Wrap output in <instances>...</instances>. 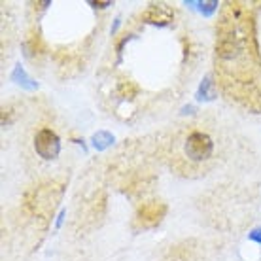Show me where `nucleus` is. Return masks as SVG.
Returning <instances> with one entry per match:
<instances>
[{"label":"nucleus","instance_id":"1a4fd4ad","mask_svg":"<svg viewBox=\"0 0 261 261\" xmlns=\"http://www.w3.org/2000/svg\"><path fill=\"white\" fill-rule=\"evenodd\" d=\"M252 239H254V241H257V242H261V229H255L254 233H252Z\"/></svg>","mask_w":261,"mask_h":261},{"label":"nucleus","instance_id":"0eeeda50","mask_svg":"<svg viewBox=\"0 0 261 261\" xmlns=\"http://www.w3.org/2000/svg\"><path fill=\"white\" fill-rule=\"evenodd\" d=\"M137 93H138V87L135 84H130V82H123V84L119 85V95L123 98L137 97Z\"/></svg>","mask_w":261,"mask_h":261},{"label":"nucleus","instance_id":"6e6552de","mask_svg":"<svg viewBox=\"0 0 261 261\" xmlns=\"http://www.w3.org/2000/svg\"><path fill=\"white\" fill-rule=\"evenodd\" d=\"M112 140H114V138H112V135H108V133H97V135L93 137V144H95V148H98V150H105Z\"/></svg>","mask_w":261,"mask_h":261},{"label":"nucleus","instance_id":"f257e3e1","mask_svg":"<svg viewBox=\"0 0 261 261\" xmlns=\"http://www.w3.org/2000/svg\"><path fill=\"white\" fill-rule=\"evenodd\" d=\"M61 197H63V186L57 182L42 184L38 188H33L25 195V208L36 218L47 220L57 208Z\"/></svg>","mask_w":261,"mask_h":261},{"label":"nucleus","instance_id":"9d476101","mask_svg":"<svg viewBox=\"0 0 261 261\" xmlns=\"http://www.w3.org/2000/svg\"><path fill=\"white\" fill-rule=\"evenodd\" d=\"M93 6H97V8H106V6H110V2H93Z\"/></svg>","mask_w":261,"mask_h":261},{"label":"nucleus","instance_id":"f03ea898","mask_svg":"<svg viewBox=\"0 0 261 261\" xmlns=\"http://www.w3.org/2000/svg\"><path fill=\"white\" fill-rule=\"evenodd\" d=\"M167 214V204L159 201H150L140 204L135 214V227L137 229H150L155 227L157 223H161V220Z\"/></svg>","mask_w":261,"mask_h":261},{"label":"nucleus","instance_id":"39448f33","mask_svg":"<svg viewBox=\"0 0 261 261\" xmlns=\"http://www.w3.org/2000/svg\"><path fill=\"white\" fill-rule=\"evenodd\" d=\"M142 17L146 23L163 27V25H169L170 21H172V12L165 6H155V4H151V6L144 12Z\"/></svg>","mask_w":261,"mask_h":261},{"label":"nucleus","instance_id":"423d86ee","mask_svg":"<svg viewBox=\"0 0 261 261\" xmlns=\"http://www.w3.org/2000/svg\"><path fill=\"white\" fill-rule=\"evenodd\" d=\"M27 53L29 55H42V53L46 51V44H44V40L40 36L38 33H31L29 34V38H27Z\"/></svg>","mask_w":261,"mask_h":261},{"label":"nucleus","instance_id":"7ed1b4c3","mask_svg":"<svg viewBox=\"0 0 261 261\" xmlns=\"http://www.w3.org/2000/svg\"><path fill=\"white\" fill-rule=\"evenodd\" d=\"M212 150H214L212 138L206 133H201V130L191 133L188 140H186V146H184V151H186V155L190 157L191 161H204V159H208L212 155Z\"/></svg>","mask_w":261,"mask_h":261},{"label":"nucleus","instance_id":"20e7f679","mask_svg":"<svg viewBox=\"0 0 261 261\" xmlns=\"http://www.w3.org/2000/svg\"><path fill=\"white\" fill-rule=\"evenodd\" d=\"M34 150L42 159H55L61 151L59 137L51 129H40L34 137Z\"/></svg>","mask_w":261,"mask_h":261}]
</instances>
